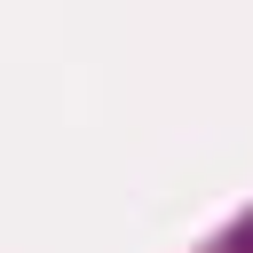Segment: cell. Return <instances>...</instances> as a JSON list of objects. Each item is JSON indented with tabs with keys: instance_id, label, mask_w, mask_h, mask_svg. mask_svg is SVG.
<instances>
[{
	"instance_id": "cell-1",
	"label": "cell",
	"mask_w": 253,
	"mask_h": 253,
	"mask_svg": "<svg viewBox=\"0 0 253 253\" xmlns=\"http://www.w3.org/2000/svg\"><path fill=\"white\" fill-rule=\"evenodd\" d=\"M213 253H253V213H245V221H229V229H221V245H213Z\"/></svg>"
}]
</instances>
